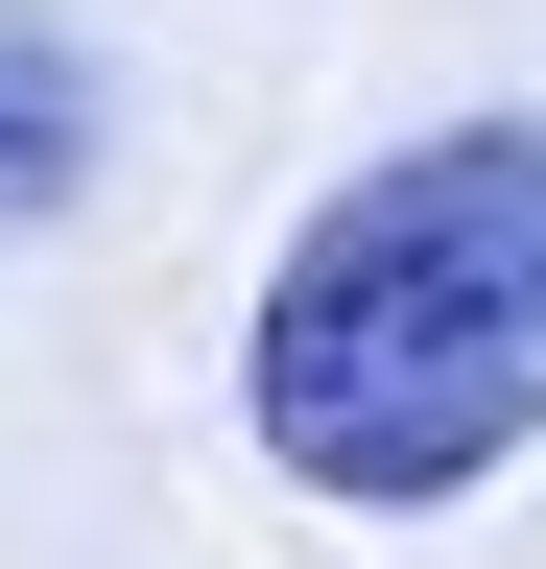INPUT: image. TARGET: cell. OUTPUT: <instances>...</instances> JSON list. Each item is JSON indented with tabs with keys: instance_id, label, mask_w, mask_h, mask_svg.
<instances>
[{
	"instance_id": "cell-2",
	"label": "cell",
	"mask_w": 546,
	"mask_h": 569,
	"mask_svg": "<svg viewBox=\"0 0 546 569\" xmlns=\"http://www.w3.org/2000/svg\"><path fill=\"white\" fill-rule=\"evenodd\" d=\"M72 167H96V48L0 0V213H72Z\"/></svg>"
},
{
	"instance_id": "cell-1",
	"label": "cell",
	"mask_w": 546,
	"mask_h": 569,
	"mask_svg": "<svg viewBox=\"0 0 546 569\" xmlns=\"http://www.w3.org/2000/svg\"><path fill=\"white\" fill-rule=\"evenodd\" d=\"M261 451L309 498H475L546 427V119H428L404 167H357L261 261V356H238Z\"/></svg>"
}]
</instances>
